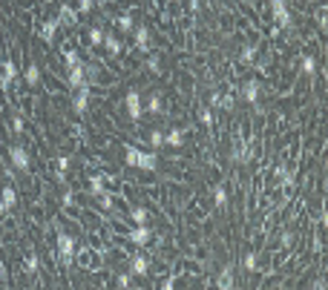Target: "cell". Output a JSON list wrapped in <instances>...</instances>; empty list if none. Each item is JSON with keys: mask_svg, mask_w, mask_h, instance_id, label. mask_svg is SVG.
<instances>
[{"mask_svg": "<svg viewBox=\"0 0 328 290\" xmlns=\"http://www.w3.org/2000/svg\"><path fill=\"white\" fill-rule=\"evenodd\" d=\"M58 20H60V26L75 29V26H78V9H72L70 3H64V6H60V12H58Z\"/></svg>", "mask_w": 328, "mask_h": 290, "instance_id": "7c38bea8", "label": "cell"}, {"mask_svg": "<svg viewBox=\"0 0 328 290\" xmlns=\"http://www.w3.org/2000/svg\"><path fill=\"white\" fill-rule=\"evenodd\" d=\"M291 244H294V233L285 230V233H282V239H280V247H282V250H291Z\"/></svg>", "mask_w": 328, "mask_h": 290, "instance_id": "e575fe53", "label": "cell"}, {"mask_svg": "<svg viewBox=\"0 0 328 290\" xmlns=\"http://www.w3.org/2000/svg\"><path fill=\"white\" fill-rule=\"evenodd\" d=\"M210 106H222V95L219 92H210Z\"/></svg>", "mask_w": 328, "mask_h": 290, "instance_id": "7bdbcfd3", "label": "cell"}, {"mask_svg": "<svg viewBox=\"0 0 328 290\" xmlns=\"http://www.w3.org/2000/svg\"><path fill=\"white\" fill-rule=\"evenodd\" d=\"M66 83H70L72 89H81V86H86V66H84V63H78V66H70Z\"/></svg>", "mask_w": 328, "mask_h": 290, "instance_id": "30bf717a", "label": "cell"}, {"mask_svg": "<svg viewBox=\"0 0 328 290\" xmlns=\"http://www.w3.org/2000/svg\"><path fill=\"white\" fill-rule=\"evenodd\" d=\"M270 14H274V20H276L282 29H291V12H288L285 0H270Z\"/></svg>", "mask_w": 328, "mask_h": 290, "instance_id": "8992f818", "label": "cell"}, {"mask_svg": "<svg viewBox=\"0 0 328 290\" xmlns=\"http://www.w3.org/2000/svg\"><path fill=\"white\" fill-rule=\"evenodd\" d=\"M18 204V190L14 187H3L0 190V213H9Z\"/></svg>", "mask_w": 328, "mask_h": 290, "instance_id": "9a60e30c", "label": "cell"}, {"mask_svg": "<svg viewBox=\"0 0 328 290\" xmlns=\"http://www.w3.org/2000/svg\"><path fill=\"white\" fill-rule=\"evenodd\" d=\"M95 6V0H78V14H90Z\"/></svg>", "mask_w": 328, "mask_h": 290, "instance_id": "8d00e7d4", "label": "cell"}, {"mask_svg": "<svg viewBox=\"0 0 328 290\" xmlns=\"http://www.w3.org/2000/svg\"><path fill=\"white\" fill-rule=\"evenodd\" d=\"M124 106H127V115H130V121H136V124H138V118L144 115V104H141V95H138V89H130V92L124 95Z\"/></svg>", "mask_w": 328, "mask_h": 290, "instance_id": "277c9868", "label": "cell"}, {"mask_svg": "<svg viewBox=\"0 0 328 290\" xmlns=\"http://www.w3.org/2000/svg\"><path fill=\"white\" fill-rule=\"evenodd\" d=\"M132 40H136V49H138V52H150V29H147V26L144 23H138L136 26V29H132Z\"/></svg>", "mask_w": 328, "mask_h": 290, "instance_id": "9c48e42d", "label": "cell"}, {"mask_svg": "<svg viewBox=\"0 0 328 290\" xmlns=\"http://www.w3.org/2000/svg\"><path fill=\"white\" fill-rule=\"evenodd\" d=\"M3 279H6V267L0 265V282H3Z\"/></svg>", "mask_w": 328, "mask_h": 290, "instance_id": "bcb514c9", "label": "cell"}, {"mask_svg": "<svg viewBox=\"0 0 328 290\" xmlns=\"http://www.w3.org/2000/svg\"><path fill=\"white\" fill-rule=\"evenodd\" d=\"M9 158H12L14 170H20V173H29V170H32V158H29V152H26L20 144H12V147H9Z\"/></svg>", "mask_w": 328, "mask_h": 290, "instance_id": "3957f363", "label": "cell"}, {"mask_svg": "<svg viewBox=\"0 0 328 290\" xmlns=\"http://www.w3.org/2000/svg\"><path fill=\"white\" fill-rule=\"evenodd\" d=\"M127 239L136 244V247H144V244L152 242V230L147 227V224H136V227H130L127 230Z\"/></svg>", "mask_w": 328, "mask_h": 290, "instance_id": "5b68a950", "label": "cell"}, {"mask_svg": "<svg viewBox=\"0 0 328 290\" xmlns=\"http://www.w3.org/2000/svg\"><path fill=\"white\" fill-rule=\"evenodd\" d=\"M70 167H72V161L66 158V155H58V158H55V170H60V173H66Z\"/></svg>", "mask_w": 328, "mask_h": 290, "instance_id": "836d02e7", "label": "cell"}, {"mask_svg": "<svg viewBox=\"0 0 328 290\" xmlns=\"http://www.w3.org/2000/svg\"><path fill=\"white\" fill-rule=\"evenodd\" d=\"M326 17H328L326 6H320V9H316V26H320V29H322V35H326Z\"/></svg>", "mask_w": 328, "mask_h": 290, "instance_id": "d590c367", "label": "cell"}, {"mask_svg": "<svg viewBox=\"0 0 328 290\" xmlns=\"http://www.w3.org/2000/svg\"><path fill=\"white\" fill-rule=\"evenodd\" d=\"M147 141H150V147H152V150H162V147H164V132L152 129L150 135H147Z\"/></svg>", "mask_w": 328, "mask_h": 290, "instance_id": "1f68e13d", "label": "cell"}, {"mask_svg": "<svg viewBox=\"0 0 328 290\" xmlns=\"http://www.w3.org/2000/svg\"><path fill=\"white\" fill-rule=\"evenodd\" d=\"M86 190H90V196H92V198L104 196V193H106V187H104V175H92V178H90V184H86Z\"/></svg>", "mask_w": 328, "mask_h": 290, "instance_id": "603a6c76", "label": "cell"}, {"mask_svg": "<svg viewBox=\"0 0 328 290\" xmlns=\"http://www.w3.org/2000/svg\"><path fill=\"white\" fill-rule=\"evenodd\" d=\"M144 69L152 72V75H162V55H158V52H152L150 58H147V63H144Z\"/></svg>", "mask_w": 328, "mask_h": 290, "instance_id": "4316f807", "label": "cell"}, {"mask_svg": "<svg viewBox=\"0 0 328 290\" xmlns=\"http://www.w3.org/2000/svg\"><path fill=\"white\" fill-rule=\"evenodd\" d=\"M256 265H259V253H254V250H250V253H245V270H248V273H254V270H256Z\"/></svg>", "mask_w": 328, "mask_h": 290, "instance_id": "d6a6232c", "label": "cell"}, {"mask_svg": "<svg viewBox=\"0 0 328 290\" xmlns=\"http://www.w3.org/2000/svg\"><path fill=\"white\" fill-rule=\"evenodd\" d=\"M124 161H127L130 167H136V170H144V173L158 170V155H156V152H144V150H138V147H132V144L124 147Z\"/></svg>", "mask_w": 328, "mask_h": 290, "instance_id": "6da1fadb", "label": "cell"}, {"mask_svg": "<svg viewBox=\"0 0 328 290\" xmlns=\"http://www.w3.org/2000/svg\"><path fill=\"white\" fill-rule=\"evenodd\" d=\"M24 81L29 83L32 89H35V86H40V66H38V63H29V66L24 69Z\"/></svg>", "mask_w": 328, "mask_h": 290, "instance_id": "ffe728a7", "label": "cell"}, {"mask_svg": "<svg viewBox=\"0 0 328 290\" xmlns=\"http://www.w3.org/2000/svg\"><path fill=\"white\" fill-rule=\"evenodd\" d=\"M202 9V0H190V12H199Z\"/></svg>", "mask_w": 328, "mask_h": 290, "instance_id": "f6af8a7d", "label": "cell"}, {"mask_svg": "<svg viewBox=\"0 0 328 290\" xmlns=\"http://www.w3.org/2000/svg\"><path fill=\"white\" fill-rule=\"evenodd\" d=\"M311 288H316V290H322V288H326V279H314V282H311Z\"/></svg>", "mask_w": 328, "mask_h": 290, "instance_id": "ee69618b", "label": "cell"}, {"mask_svg": "<svg viewBox=\"0 0 328 290\" xmlns=\"http://www.w3.org/2000/svg\"><path fill=\"white\" fill-rule=\"evenodd\" d=\"M164 147H173V150H182L184 147V132L178 127H173L170 132H164Z\"/></svg>", "mask_w": 328, "mask_h": 290, "instance_id": "e0dca14e", "label": "cell"}, {"mask_svg": "<svg viewBox=\"0 0 328 290\" xmlns=\"http://www.w3.org/2000/svg\"><path fill=\"white\" fill-rule=\"evenodd\" d=\"M302 75L305 78H314L316 75V58L314 55H302Z\"/></svg>", "mask_w": 328, "mask_h": 290, "instance_id": "83f0119b", "label": "cell"}, {"mask_svg": "<svg viewBox=\"0 0 328 290\" xmlns=\"http://www.w3.org/2000/svg\"><path fill=\"white\" fill-rule=\"evenodd\" d=\"M58 256L64 265H72L75 256H78V247H75V239L70 233H58Z\"/></svg>", "mask_w": 328, "mask_h": 290, "instance_id": "7a4b0ae2", "label": "cell"}, {"mask_svg": "<svg viewBox=\"0 0 328 290\" xmlns=\"http://www.w3.org/2000/svg\"><path fill=\"white\" fill-rule=\"evenodd\" d=\"M228 201H230V196H228V187H224V184H216V187H213V204H216L219 210H224V207H228Z\"/></svg>", "mask_w": 328, "mask_h": 290, "instance_id": "7402d4cb", "label": "cell"}, {"mask_svg": "<svg viewBox=\"0 0 328 290\" xmlns=\"http://www.w3.org/2000/svg\"><path fill=\"white\" fill-rule=\"evenodd\" d=\"M130 219H132V224H147V221H150V213H147V207L136 204V207H130Z\"/></svg>", "mask_w": 328, "mask_h": 290, "instance_id": "d4e9b609", "label": "cell"}, {"mask_svg": "<svg viewBox=\"0 0 328 290\" xmlns=\"http://www.w3.org/2000/svg\"><path fill=\"white\" fill-rule=\"evenodd\" d=\"M90 98H92V89H90V83L78 89V95L72 98V112L75 115H86V109H90Z\"/></svg>", "mask_w": 328, "mask_h": 290, "instance_id": "ba28073f", "label": "cell"}, {"mask_svg": "<svg viewBox=\"0 0 328 290\" xmlns=\"http://www.w3.org/2000/svg\"><path fill=\"white\" fill-rule=\"evenodd\" d=\"M86 40H90V46L98 49L101 43H104V29H98V26H92L90 32H86Z\"/></svg>", "mask_w": 328, "mask_h": 290, "instance_id": "484cf974", "label": "cell"}, {"mask_svg": "<svg viewBox=\"0 0 328 290\" xmlns=\"http://www.w3.org/2000/svg\"><path fill=\"white\" fill-rule=\"evenodd\" d=\"M112 285H116V288H121V290H130L136 282H132V273H116Z\"/></svg>", "mask_w": 328, "mask_h": 290, "instance_id": "f1b7e54d", "label": "cell"}, {"mask_svg": "<svg viewBox=\"0 0 328 290\" xmlns=\"http://www.w3.org/2000/svg\"><path fill=\"white\" fill-rule=\"evenodd\" d=\"M0 69H3V75H0V89H3V92H6V89H9V86H12V81L14 78H18V63H14L12 58H3V63H0Z\"/></svg>", "mask_w": 328, "mask_h": 290, "instance_id": "52a82bcc", "label": "cell"}, {"mask_svg": "<svg viewBox=\"0 0 328 290\" xmlns=\"http://www.w3.org/2000/svg\"><path fill=\"white\" fill-rule=\"evenodd\" d=\"M12 129L18 132V135L24 132V115H12Z\"/></svg>", "mask_w": 328, "mask_h": 290, "instance_id": "f35d334b", "label": "cell"}, {"mask_svg": "<svg viewBox=\"0 0 328 290\" xmlns=\"http://www.w3.org/2000/svg\"><path fill=\"white\" fill-rule=\"evenodd\" d=\"M202 124H204V127H208V129H210L213 127V112H210V109H202Z\"/></svg>", "mask_w": 328, "mask_h": 290, "instance_id": "74e56055", "label": "cell"}, {"mask_svg": "<svg viewBox=\"0 0 328 290\" xmlns=\"http://www.w3.org/2000/svg\"><path fill=\"white\" fill-rule=\"evenodd\" d=\"M64 207H66V210L75 207V193H72V190H66V193H64Z\"/></svg>", "mask_w": 328, "mask_h": 290, "instance_id": "ab89813d", "label": "cell"}, {"mask_svg": "<svg viewBox=\"0 0 328 290\" xmlns=\"http://www.w3.org/2000/svg\"><path fill=\"white\" fill-rule=\"evenodd\" d=\"M256 52H259V49L254 46V43L242 46V52H239V63H242V66H250V63L256 60Z\"/></svg>", "mask_w": 328, "mask_h": 290, "instance_id": "cb8c5ba5", "label": "cell"}, {"mask_svg": "<svg viewBox=\"0 0 328 290\" xmlns=\"http://www.w3.org/2000/svg\"><path fill=\"white\" fill-rule=\"evenodd\" d=\"M259 95H262V83H259V81H254V78H250V81L242 83V98H245L248 104H256Z\"/></svg>", "mask_w": 328, "mask_h": 290, "instance_id": "5bb4252c", "label": "cell"}, {"mask_svg": "<svg viewBox=\"0 0 328 290\" xmlns=\"http://www.w3.org/2000/svg\"><path fill=\"white\" fill-rule=\"evenodd\" d=\"M147 112H150V115H164V98H162V92H150Z\"/></svg>", "mask_w": 328, "mask_h": 290, "instance_id": "44dd1931", "label": "cell"}, {"mask_svg": "<svg viewBox=\"0 0 328 290\" xmlns=\"http://www.w3.org/2000/svg\"><path fill=\"white\" fill-rule=\"evenodd\" d=\"M55 181H58L60 187H66V173H60V170H55Z\"/></svg>", "mask_w": 328, "mask_h": 290, "instance_id": "b9f144b4", "label": "cell"}, {"mask_svg": "<svg viewBox=\"0 0 328 290\" xmlns=\"http://www.w3.org/2000/svg\"><path fill=\"white\" fill-rule=\"evenodd\" d=\"M234 285H236L234 267H230V265H228V267H222V273H219V279H216V288L228 290V288H234Z\"/></svg>", "mask_w": 328, "mask_h": 290, "instance_id": "d6986e66", "label": "cell"}, {"mask_svg": "<svg viewBox=\"0 0 328 290\" xmlns=\"http://www.w3.org/2000/svg\"><path fill=\"white\" fill-rule=\"evenodd\" d=\"M58 26H60L58 17H46V20L40 23V40H44L46 46L52 43V40H55V32H58Z\"/></svg>", "mask_w": 328, "mask_h": 290, "instance_id": "4fadbf2b", "label": "cell"}, {"mask_svg": "<svg viewBox=\"0 0 328 290\" xmlns=\"http://www.w3.org/2000/svg\"><path fill=\"white\" fill-rule=\"evenodd\" d=\"M222 106L228 109V112H230V109L236 106V98H234V95H224V98H222Z\"/></svg>", "mask_w": 328, "mask_h": 290, "instance_id": "60d3db41", "label": "cell"}, {"mask_svg": "<svg viewBox=\"0 0 328 290\" xmlns=\"http://www.w3.org/2000/svg\"><path fill=\"white\" fill-rule=\"evenodd\" d=\"M24 267H26V273H29V276H35V273H38V267H40V262H38V256H35V253H26V259H24Z\"/></svg>", "mask_w": 328, "mask_h": 290, "instance_id": "4dcf8cb0", "label": "cell"}, {"mask_svg": "<svg viewBox=\"0 0 328 290\" xmlns=\"http://www.w3.org/2000/svg\"><path fill=\"white\" fill-rule=\"evenodd\" d=\"M101 46H104L106 52L112 55V58H118V55L124 52V40H121V37H116L112 32H104V43H101Z\"/></svg>", "mask_w": 328, "mask_h": 290, "instance_id": "2e32d148", "label": "cell"}, {"mask_svg": "<svg viewBox=\"0 0 328 290\" xmlns=\"http://www.w3.org/2000/svg\"><path fill=\"white\" fill-rule=\"evenodd\" d=\"M116 26H118V32H121V35H132L136 20H132V14H130V12H124V14H118V17H116Z\"/></svg>", "mask_w": 328, "mask_h": 290, "instance_id": "ac0fdd59", "label": "cell"}, {"mask_svg": "<svg viewBox=\"0 0 328 290\" xmlns=\"http://www.w3.org/2000/svg\"><path fill=\"white\" fill-rule=\"evenodd\" d=\"M64 63H66V69H70V66H78V63H81V55H78V52H75V49H72L70 43H66V49H64Z\"/></svg>", "mask_w": 328, "mask_h": 290, "instance_id": "f546056e", "label": "cell"}, {"mask_svg": "<svg viewBox=\"0 0 328 290\" xmlns=\"http://www.w3.org/2000/svg\"><path fill=\"white\" fill-rule=\"evenodd\" d=\"M147 270H150V259L147 256H141V253L130 256V273L132 276H147Z\"/></svg>", "mask_w": 328, "mask_h": 290, "instance_id": "8fae6325", "label": "cell"}]
</instances>
